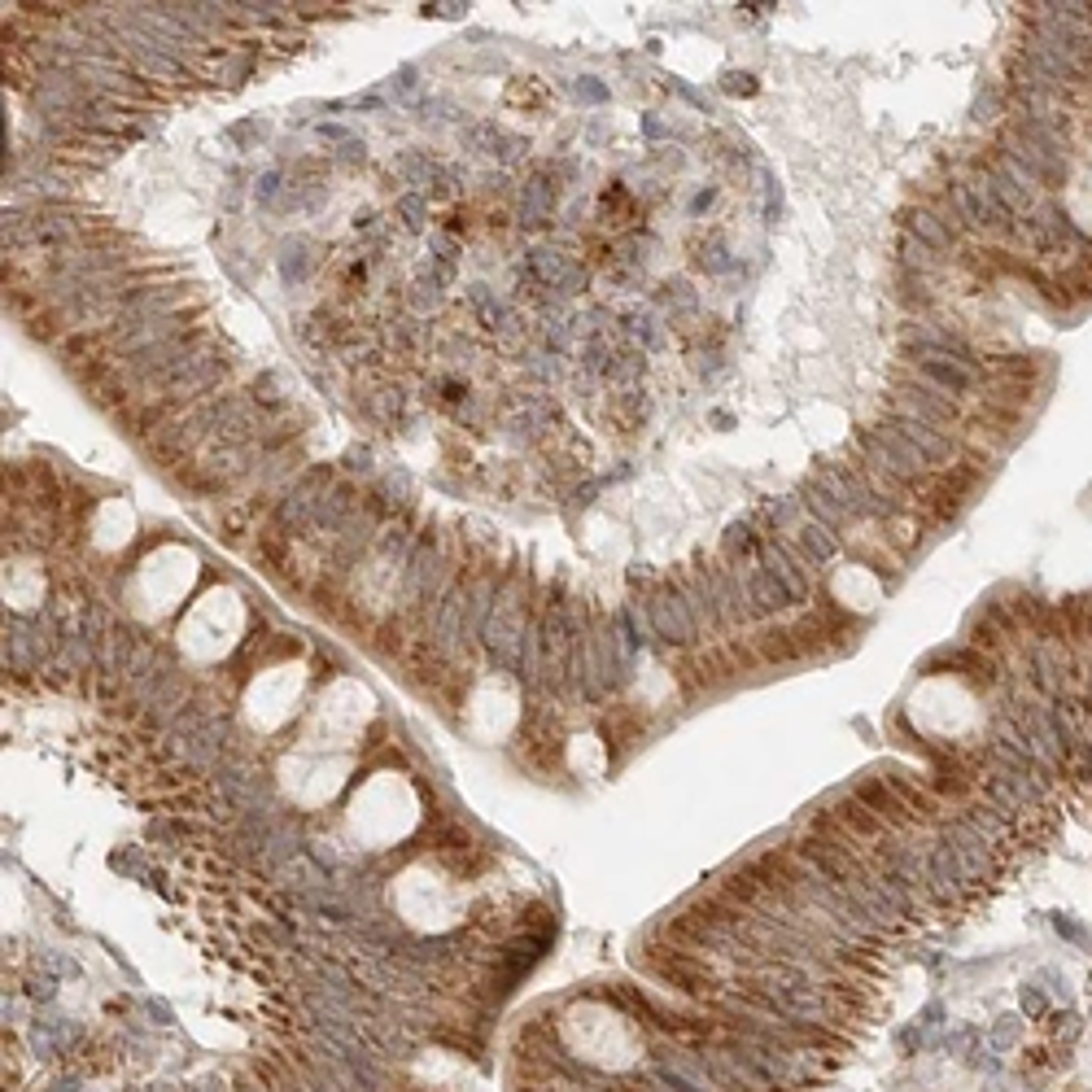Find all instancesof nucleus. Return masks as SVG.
Here are the masks:
<instances>
[{
	"label": "nucleus",
	"instance_id": "ddd939ff",
	"mask_svg": "<svg viewBox=\"0 0 1092 1092\" xmlns=\"http://www.w3.org/2000/svg\"><path fill=\"white\" fill-rule=\"evenodd\" d=\"M275 188H280V170H266L263 179H258V188H254V197L263 201V205H271V197H275Z\"/></svg>",
	"mask_w": 1092,
	"mask_h": 1092
},
{
	"label": "nucleus",
	"instance_id": "f8f14e48",
	"mask_svg": "<svg viewBox=\"0 0 1092 1092\" xmlns=\"http://www.w3.org/2000/svg\"><path fill=\"white\" fill-rule=\"evenodd\" d=\"M345 467H350V472H371V446H350Z\"/></svg>",
	"mask_w": 1092,
	"mask_h": 1092
},
{
	"label": "nucleus",
	"instance_id": "39448f33",
	"mask_svg": "<svg viewBox=\"0 0 1092 1092\" xmlns=\"http://www.w3.org/2000/svg\"><path fill=\"white\" fill-rule=\"evenodd\" d=\"M467 144H472L476 153L498 158V162H516V158L525 153V140L511 135V132H502V127H494V123H476V127H467Z\"/></svg>",
	"mask_w": 1092,
	"mask_h": 1092
},
{
	"label": "nucleus",
	"instance_id": "6e6552de",
	"mask_svg": "<svg viewBox=\"0 0 1092 1092\" xmlns=\"http://www.w3.org/2000/svg\"><path fill=\"white\" fill-rule=\"evenodd\" d=\"M397 214H402V223H406L411 232H420V228H424V214H429V197H424V193H402V197H397Z\"/></svg>",
	"mask_w": 1092,
	"mask_h": 1092
},
{
	"label": "nucleus",
	"instance_id": "1a4fd4ad",
	"mask_svg": "<svg viewBox=\"0 0 1092 1092\" xmlns=\"http://www.w3.org/2000/svg\"><path fill=\"white\" fill-rule=\"evenodd\" d=\"M371 411L394 424V420H402V411H406V394L402 389H380V394L371 397Z\"/></svg>",
	"mask_w": 1092,
	"mask_h": 1092
},
{
	"label": "nucleus",
	"instance_id": "7ed1b4c3",
	"mask_svg": "<svg viewBox=\"0 0 1092 1092\" xmlns=\"http://www.w3.org/2000/svg\"><path fill=\"white\" fill-rule=\"evenodd\" d=\"M647 616H651V629L660 633L664 642H691L695 638V621H691V612H686V603H682V590H656V595L647 598Z\"/></svg>",
	"mask_w": 1092,
	"mask_h": 1092
},
{
	"label": "nucleus",
	"instance_id": "9d476101",
	"mask_svg": "<svg viewBox=\"0 0 1092 1092\" xmlns=\"http://www.w3.org/2000/svg\"><path fill=\"white\" fill-rule=\"evenodd\" d=\"M394 341L402 345V350H420V345H424V324L411 319V315L394 319Z\"/></svg>",
	"mask_w": 1092,
	"mask_h": 1092
},
{
	"label": "nucleus",
	"instance_id": "20e7f679",
	"mask_svg": "<svg viewBox=\"0 0 1092 1092\" xmlns=\"http://www.w3.org/2000/svg\"><path fill=\"white\" fill-rule=\"evenodd\" d=\"M363 502L354 498V485L350 481H332V490L324 494V502H319V511H315V525H310V533H336L354 511H359Z\"/></svg>",
	"mask_w": 1092,
	"mask_h": 1092
},
{
	"label": "nucleus",
	"instance_id": "f257e3e1",
	"mask_svg": "<svg viewBox=\"0 0 1092 1092\" xmlns=\"http://www.w3.org/2000/svg\"><path fill=\"white\" fill-rule=\"evenodd\" d=\"M332 481H336L332 467H310V472H301L298 485L275 502V511H271V529L280 533V537H301V533H310L315 511H319L324 494L332 490Z\"/></svg>",
	"mask_w": 1092,
	"mask_h": 1092
},
{
	"label": "nucleus",
	"instance_id": "423d86ee",
	"mask_svg": "<svg viewBox=\"0 0 1092 1092\" xmlns=\"http://www.w3.org/2000/svg\"><path fill=\"white\" fill-rule=\"evenodd\" d=\"M520 223L525 228H533V223H546L551 219V210H555V188H551V179H542V175H533V179H525L520 184Z\"/></svg>",
	"mask_w": 1092,
	"mask_h": 1092
},
{
	"label": "nucleus",
	"instance_id": "4468645a",
	"mask_svg": "<svg viewBox=\"0 0 1092 1092\" xmlns=\"http://www.w3.org/2000/svg\"><path fill=\"white\" fill-rule=\"evenodd\" d=\"M1023 1009L1031 1014V1018H1035V1014H1044V1000H1040V992H1031V988H1026V992H1023Z\"/></svg>",
	"mask_w": 1092,
	"mask_h": 1092
},
{
	"label": "nucleus",
	"instance_id": "9b49d317",
	"mask_svg": "<svg viewBox=\"0 0 1092 1092\" xmlns=\"http://www.w3.org/2000/svg\"><path fill=\"white\" fill-rule=\"evenodd\" d=\"M1018 1035V1018H1000V1026L992 1031V1049H1009Z\"/></svg>",
	"mask_w": 1092,
	"mask_h": 1092
},
{
	"label": "nucleus",
	"instance_id": "f03ea898",
	"mask_svg": "<svg viewBox=\"0 0 1092 1092\" xmlns=\"http://www.w3.org/2000/svg\"><path fill=\"white\" fill-rule=\"evenodd\" d=\"M529 271H533V280H537L542 289H560V293H581V289H586V271L572 263L568 254L551 249V245L529 249Z\"/></svg>",
	"mask_w": 1092,
	"mask_h": 1092
},
{
	"label": "nucleus",
	"instance_id": "0eeeda50",
	"mask_svg": "<svg viewBox=\"0 0 1092 1092\" xmlns=\"http://www.w3.org/2000/svg\"><path fill=\"white\" fill-rule=\"evenodd\" d=\"M406 306L420 310V315H424V310H437V306H441V280H432V275L429 280H415V284L406 289Z\"/></svg>",
	"mask_w": 1092,
	"mask_h": 1092
}]
</instances>
